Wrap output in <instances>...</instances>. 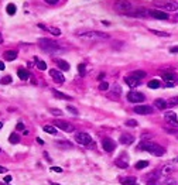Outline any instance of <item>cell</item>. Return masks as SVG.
Returning <instances> with one entry per match:
<instances>
[{
    "label": "cell",
    "instance_id": "1",
    "mask_svg": "<svg viewBox=\"0 0 178 185\" xmlns=\"http://www.w3.org/2000/svg\"><path fill=\"white\" fill-rule=\"evenodd\" d=\"M139 150H144V151H148L150 154L156 155V157H161L165 154V149L156 144V143H150V141H143L139 144Z\"/></svg>",
    "mask_w": 178,
    "mask_h": 185
},
{
    "label": "cell",
    "instance_id": "2",
    "mask_svg": "<svg viewBox=\"0 0 178 185\" xmlns=\"http://www.w3.org/2000/svg\"><path fill=\"white\" fill-rule=\"evenodd\" d=\"M76 35L85 40H108L110 35L102 31H95V30H78Z\"/></svg>",
    "mask_w": 178,
    "mask_h": 185
},
{
    "label": "cell",
    "instance_id": "3",
    "mask_svg": "<svg viewBox=\"0 0 178 185\" xmlns=\"http://www.w3.org/2000/svg\"><path fill=\"white\" fill-rule=\"evenodd\" d=\"M38 45H40L44 51H57V50H60L58 43H55V41H54V40H51V38H40V40H38Z\"/></svg>",
    "mask_w": 178,
    "mask_h": 185
},
{
    "label": "cell",
    "instance_id": "4",
    "mask_svg": "<svg viewBox=\"0 0 178 185\" xmlns=\"http://www.w3.org/2000/svg\"><path fill=\"white\" fill-rule=\"evenodd\" d=\"M114 10L119 11V13H123V14H129L130 11L133 10V6L127 0H117L114 3Z\"/></svg>",
    "mask_w": 178,
    "mask_h": 185
},
{
    "label": "cell",
    "instance_id": "5",
    "mask_svg": "<svg viewBox=\"0 0 178 185\" xmlns=\"http://www.w3.org/2000/svg\"><path fill=\"white\" fill-rule=\"evenodd\" d=\"M54 126H55V127H58V129H61L62 132H66V133H72V132H74V126H72L71 123L65 122V120H60V119H57V120L54 122Z\"/></svg>",
    "mask_w": 178,
    "mask_h": 185
},
{
    "label": "cell",
    "instance_id": "6",
    "mask_svg": "<svg viewBox=\"0 0 178 185\" xmlns=\"http://www.w3.org/2000/svg\"><path fill=\"white\" fill-rule=\"evenodd\" d=\"M146 96L141 93V92H130L127 93V101L131 102V103H141L144 102Z\"/></svg>",
    "mask_w": 178,
    "mask_h": 185
},
{
    "label": "cell",
    "instance_id": "7",
    "mask_svg": "<svg viewBox=\"0 0 178 185\" xmlns=\"http://www.w3.org/2000/svg\"><path fill=\"white\" fill-rule=\"evenodd\" d=\"M156 4L162 7V9H165L167 11H177L178 10V3L173 1V0L171 1H157Z\"/></svg>",
    "mask_w": 178,
    "mask_h": 185
},
{
    "label": "cell",
    "instance_id": "8",
    "mask_svg": "<svg viewBox=\"0 0 178 185\" xmlns=\"http://www.w3.org/2000/svg\"><path fill=\"white\" fill-rule=\"evenodd\" d=\"M75 138H76V143H79L82 146H88L92 141V137L88 134V133H78V134L75 136Z\"/></svg>",
    "mask_w": 178,
    "mask_h": 185
},
{
    "label": "cell",
    "instance_id": "9",
    "mask_svg": "<svg viewBox=\"0 0 178 185\" xmlns=\"http://www.w3.org/2000/svg\"><path fill=\"white\" fill-rule=\"evenodd\" d=\"M49 75H51V78L57 84H64L65 82V76L62 75V72L58 71V69H49Z\"/></svg>",
    "mask_w": 178,
    "mask_h": 185
},
{
    "label": "cell",
    "instance_id": "10",
    "mask_svg": "<svg viewBox=\"0 0 178 185\" xmlns=\"http://www.w3.org/2000/svg\"><path fill=\"white\" fill-rule=\"evenodd\" d=\"M148 14L151 17H154V18H157V20H168L170 16L165 13V11H161V10H156V9H153V10H148Z\"/></svg>",
    "mask_w": 178,
    "mask_h": 185
},
{
    "label": "cell",
    "instance_id": "11",
    "mask_svg": "<svg viewBox=\"0 0 178 185\" xmlns=\"http://www.w3.org/2000/svg\"><path fill=\"white\" fill-rule=\"evenodd\" d=\"M134 112L137 115H148V113H153V107L148 105H139L134 107Z\"/></svg>",
    "mask_w": 178,
    "mask_h": 185
},
{
    "label": "cell",
    "instance_id": "12",
    "mask_svg": "<svg viewBox=\"0 0 178 185\" xmlns=\"http://www.w3.org/2000/svg\"><path fill=\"white\" fill-rule=\"evenodd\" d=\"M102 147H103L105 151L112 153L114 150V141L112 138H103L102 140Z\"/></svg>",
    "mask_w": 178,
    "mask_h": 185
},
{
    "label": "cell",
    "instance_id": "13",
    "mask_svg": "<svg viewBox=\"0 0 178 185\" xmlns=\"http://www.w3.org/2000/svg\"><path fill=\"white\" fill-rule=\"evenodd\" d=\"M164 119H165L168 123H171L173 126L178 127V120H177V115H175V113H173V112H168V113H165V115H164Z\"/></svg>",
    "mask_w": 178,
    "mask_h": 185
},
{
    "label": "cell",
    "instance_id": "14",
    "mask_svg": "<svg viewBox=\"0 0 178 185\" xmlns=\"http://www.w3.org/2000/svg\"><path fill=\"white\" fill-rule=\"evenodd\" d=\"M125 82L129 85L130 88H136V86H139L140 85V79H137V78H134V76H126L125 78Z\"/></svg>",
    "mask_w": 178,
    "mask_h": 185
},
{
    "label": "cell",
    "instance_id": "15",
    "mask_svg": "<svg viewBox=\"0 0 178 185\" xmlns=\"http://www.w3.org/2000/svg\"><path fill=\"white\" fill-rule=\"evenodd\" d=\"M38 27L43 28V30H45V31H48V33H51L52 35H61V30L57 28V27H47L44 24H38Z\"/></svg>",
    "mask_w": 178,
    "mask_h": 185
},
{
    "label": "cell",
    "instance_id": "16",
    "mask_svg": "<svg viewBox=\"0 0 178 185\" xmlns=\"http://www.w3.org/2000/svg\"><path fill=\"white\" fill-rule=\"evenodd\" d=\"M134 141V137L129 133H123V134L120 136V143L122 144H131Z\"/></svg>",
    "mask_w": 178,
    "mask_h": 185
},
{
    "label": "cell",
    "instance_id": "17",
    "mask_svg": "<svg viewBox=\"0 0 178 185\" xmlns=\"http://www.w3.org/2000/svg\"><path fill=\"white\" fill-rule=\"evenodd\" d=\"M173 171H174V167H173L171 164H167V165H164V167L160 169V175H162V177H167V175H170Z\"/></svg>",
    "mask_w": 178,
    "mask_h": 185
},
{
    "label": "cell",
    "instance_id": "18",
    "mask_svg": "<svg viewBox=\"0 0 178 185\" xmlns=\"http://www.w3.org/2000/svg\"><path fill=\"white\" fill-rule=\"evenodd\" d=\"M16 58H17V51L9 50L4 52V59H7V61H14Z\"/></svg>",
    "mask_w": 178,
    "mask_h": 185
},
{
    "label": "cell",
    "instance_id": "19",
    "mask_svg": "<svg viewBox=\"0 0 178 185\" xmlns=\"http://www.w3.org/2000/svg\"><path fill=\"white\" fill-rule=\"evenodd\" d=\"M55 62H57V65L60 67L61 71H69V64L64 61V59H55Z\"/></svg>",
    "mask_w": 178,
    "mask_h": 185
},
{
    "label": "cell",
    "instance_id": "20",
    "mask_svg": "<svg viewBox=\"0 0 178 185\" xmlns=\"http://www.w3.org/2000/svg\"><path fill=\"white\" fill-rule=\"evenodd\" d=\"M154 105H156V107L160 109V110H164V109L168 106L167 102L164 101V99H156V101H154Z\"/></svg>",
    "mask_w": 178,
    "mask_h": 185
},
{
    "label": "cell",
    "instance_id": "21",
    "mask_svg": "<svg viewBox=\"0 0 178 185\" xmlns=\"http://www.w3.org/2000/svg\"><path fill=\"white\" fill-rule=\"evenodd\" d=\"M34 59H35V65H37L38 69H41V71H45V69H47V64H45L43 59H40V58H37V57H35Z\"/></svg>",
    "mask_w": 178,
    "mask_h": 185
},
{
    "label": "cell",
    "instance_id": "22",
    "mask_svg": "<svg viewBox=\"0 0 178 185\" xmlns=\"http://www.w3.org/2000/svg\"><path fill=\"white\" fill-rule=\"evenodd\" d=\"M120 182L123 185H136V178L134 177H127V178L120 180Z\"/></svg>",
    "mask_w": 178,
    "mask_h": 185
},
{
    "label": "cell",
    "instance_id": "23",
    "mask_svg": "<svg viewBox=\"0 0 178 185\" xmlns=\"http://www.w3.org/2000/svg\"><path fill=\"white\" fill-rule=\"evenodd\" d=\"M17 75H18V78H20V79H23V81H26V79L28 78V71H26V69H23V68H20V69L17 71Z\"/></svg>",
    "mask_w": 178,
    "mask_h": 185
},
{
    "label": "cell",
    "instance_id": "24",
    "mask_svg": "<svg viewBox=\"0 0 178 185\" xmlns=\"http://www.w3.org/2000/svg\"><path fill=\"white\" fill-rule=\"evenodd\" d=\"M55 144H57L58 147H61V149H72V147H74V144L69 143V141H57Z\"/></svg>",
    "mask_w": 178,
    "mask_h": 185
},
{
    "label": "cell",
    "instance_id": "25",
    "mask_svg": "<svg viewBox=\"0 0 178 185\" xmlns=\"http://www.w3.org/2000/svg\"><path fill=\"white\" fill-rule=\"evenodd\" d=\"M52 93H54L57 98H60V99H66V101H71V99H72L71 96H68V95H64L62 92H58V90H55V89H52Z\"/></svg>",
    "mask_w": 178,
    "mask_h": 185
},
{
    "label": "cell",
    "instance_id": "26",
    "mask_svg": "<svg viewBox=\"0 0 178 185\" xmlns=\"http://www.w3.org/2000/svg\"><path fill=\"white\" fill-rule=\"evenodd\" d=\"M43 130H44L45 133H49V134H55V133H57L55 126H49V124H45V126L43 127Z\"/></svg>",
    "mask_w": 178,
    "mask_h": 185
},
{
    "label": "cell",
    "instance_id": "27",
    "mask_svg": "<svg viewBox=\"0 0 178 185\" xmlns=\"http://www.w3.org/2000/svg\"><path fill=\"white\" fill-rule=\"evenodd\" d=\"M6 10H7V14H10V16H13V14H16L17 11V7L13 4V3H10V4H7V7H6Z\"/></svg>",
    "mask_w": 178,
    "mask_h": 185
},
{
    "label": "cell",
    "instance_id": "28",
    "mask_svg": "<svg viewBox=\"0 0 178 185\" xmlns=\"http://www.w3.org/2000/svg\"><path fill=\"white\" fill-rule=\"evenodd\" d=\"M162 79H164L167 84H170V82H173V79H174V74L165 72V74H162Z\"/></svg>",
    "mask_w": 178,
    "mask_h": 185
},
{
    "label": "cell",
    "instance_id": "29",
    "mask_svg": "<svg viewBox=\"0 0 178 185\" xmlns=\"http://www.w3.org/2000/svg\"><path fill=\"white\" fill-rule=\"evenodd\" d=\"M148 88H150V89H157V88H160V81H158V79H151V81L148 82Z\"/></svg>",
    "mask_w": 178,
    "mask_h": 185
},
{
    "label": "cell",
    "instance_id": "30",
    "mask_svg": "<svg viewBox=\"0 0 178 185\" xmlns=\"http://www.w3.org/2000/svg\"><path fill=\"white\" fill-rule=\"evenodd\" d=\"M131 76H134V78H137V79H143V78L146 76V72H144V71H134V72L131 74Z\"/></svg>",
    "mask_w": 178,
    "mask_h": 185
},
{
    "label": "cell",
    "instance_id": "31",
    "mask_svg": "<svg viewBox=\"0 0 178 185\" xmlns=\"http://www.w3.org/2000/svg\"><path fill=\"white\" fill-rule=\"evenodd\" d=\"M114 164H116L119 168H127V167H129V164H127L126 161H123V160H119V158L114 161Z\"/></svg>",
    "mask_w": 178,
    "mask_h": 185
},
{
    "label": "cell",
    "instance_id": "32",
    "mask_svg": "<svg viewBox=\"0 0 178 185\" xmlns=\"http://www.w3.org/2000/svg\"><path fill=\"white\" fill-rule=\"evenodd\" d=\"M9 141H10L12 144H16V143H18V141H20V137H18L16 133H12V134H10V137H9Z\"/></svg>",
    "mask_w": 178,
    "mask_h": 185
},
{
    "label": "cell",
    "instance_id": "33",
    "mask_svg": "<svg viewBox=\"0 0 178 185\" xmlns=\"http://www.w3.org/2000/svg\"><path fill=\"white\" fill-rule=\"evenodd\" d=\"M147 165H148V161L143 160V161H139V163L136 164V168L137 169H143V168H146Z\"/></svg>",
    "mask_w": 178,
    "mask_h": 185
},
{
    "label": "cell",
    "instance_id": "34",
    "mask_svg": "<svg viewBox=\"0 0 178 185\" xmlns=\"http://www.w3.org/2000/svg\"><path fill=\"white\" fill-rule=\"evenodd\" d=\"M154 35H158V37H170V34L165 33V31H158V30H150Z\"/></svg>",
    "mask_w": 178,
    "mask_h": 185
},
{
    "label": "cell",
    "instance_id": "35",
    "mask_svg": "<svg viewBox=\"0 0 178 185\" xmlns=\"http://www.w3.org/2000/svg\"><path fill=\"white\" fill-rule=\"evenodd\" d=\"M167 105H168V106H178V96H175V98H171L170 101L167 102Z\"/></svg>",
    "mask_w": 178,
    "mask_h": 185
},
{
    "label": "cell",
    "instance_id": "36",
    "mask_svg": "<svg viewBox=\"0 0 178 185\" xmlns=\"http://www.w3.org/2000/svg\"><path fill=\"white\" fill-rule=\"evenodd\" d=\"M66 109H68V112H71V113H72V115H75V116H78V113H79V112H78V109H75V107H74V106H71V105H68V106H66Z\"/></svg>",
    "mask_w": 178,
    "mask_h": 185
},
{
    "label": "cell",
    "instance_id": "37",
    "mask_svg": "<svg viewBox=\"0 0 178 185\" xmlns=\"http://www.w3.org/2000/svg\"><path fill=\"white\" fill-rule=\"evenodd\" d=\"M160 185H177V181L175 180H173V178H168V180H165L162 184Z\"/></svg>",
    "mask_w": 178,
    "mask_h": 185
},
{
    "label": "cell",
    "instance_id": "38",
    "mask_svg": "<svg viewBox=\"0 0 178 185\" xmlns=\"http://www.w3.org/2000/svg\"><path fill=\"white\" fill-rule=\"evenodd\" d=\"M108 88H109V84H108V82H100V84H99V89H100V90H106Z\"/></svg>",
    "mask_w": 178,
    "mask_h": 185
},
{
    "label": "cell",
    "instance_id": "39",
    "mask_svg": "<svg viewBox=\"0 0 178 185\" xmlns=\"http://www.w3.org/2000/svg\"><path fill=\"white\" fill-rule=\"evenodd\" d=\"M78 71H79V75H85V72H86V71H85V65H83V64H79V65H78Z\"/></svg>",
    "mask_w": 178,
    "mask_h": 185
},
{
    "label": "cell",
    "instance_id": "40",
    "mask_svg": "<svg viewBox=\"0 0 178 185\" xmlns=\"http://www.w3.org/2000/svg\"><path fill=\"white\" fill-rule=\"evenodd\" d=\"M126 126H133V127H136V126H137V122H136V120H131V119H130V120H126Z\"/></svg>",
    "mask_w": 178,
    "mask_h": 185
},
{
    "label": "cell",
    "instance_id": "41",
    "mask_svg": "<svg viewBox=\"0 0 178 185\" xmlns=\"http://www.w3.org/2000/svg\"><path fill=\"white\" fill-rule=\"evenodd\" d=\"M51 113H52V115H55V116H62V112H61V110H58V109H51Z\"/></svg>",
    "mask_w": 178,
    "mask_h": 185
},
{
    "label": "cell",
    "instance_id": "42",
    "mask_svg": "<svg viewBox=\"0 0 178 185\" xmlns=\"http://www.w3.org/2000/svg\"><path fill=\"white\" fill-rule=\"evenodd\" d=\"M1 82H3L4 85H6V84H10V82H12V76H4V78L1 79Z\"/></svg>",
    "mask_w": 178,
    "mask_h": 185
},
{
    "label": "cell",
    "instance_id": "43",
    "mask_svg": "<svg viewBox=\"0 0 178 185\" xmlns=\"http://www.w3.org/2000/svg\"><path fill=\"white\" fill-rule=\"evenodd\" d=\"M17 130H21V132H23V130H26V129H24V124H23V123H21V122H18V123H17Z\"/></svg>",
    "mask_w": 178,
    "mask_h": 185
},
{
    "label": "cell",
    "instance_id": "44",
    "mask_svg": "<svg viewBox=\"0 0 178 185\" xmlns=\"http://www.w3.org/2000/svg\"><path fill=\"white\" fill-rule=\"evenodd\" d=\"M147 185H157V180H147Z\"/></svg>",
    "mask_w": 178,
    "mask_h": 185
},
{
    "label": "cell",
    "instance_id": "45",
    "mask_svg": "<svg viewBox=\"0 0 178 185\" xmlns=\"http://www.w3.org/2000/svg\"><path fill=\"white\" fill-rule=\"evenodd\" d=\"M51 171H54V172H62V168H60V167H51Z\"/></svg>",
    "mask_w": 178,
    "mask_h": 185
},
{
    "label": "cell",
    "instance_id": "46",
    "mask_svg": "<svg viewBox=\"0 0 178 185\" xmlns=\"http://www.w3.org/2000/svg\"><path fill=\"white\" fill-rule=\"evenodd\" d=\"M170 52L177 54V52H178V45H175V47H171V48H170Z\"/></svg>",
    "mask_w": 178,
    "mask_h": 185
},
{
    "label": "cell",
    "instance_id": "47",
    "mask_svg": "<svg viewBox=\"0 0 178 185\" xmlns=\"http://www.w3.org/2000/svg\"><path fill=\"white\" fill-rule=\"evenodd\" d=\"M10 181H12V177L10 175H6L4 177V182H10Z\"/></svg>",
    "mask_w": 178,
    "mask_h": 185
},
{
    "label": "cell",
    "instance_id": "48",
    "mask_svg": "<svg viewBox=\"0 0 178 185\" xmlns=\"http://www.w3.org/2000/svg\"><path fill=\"white\" fill-rule=\"evenodd\" d=\"M4 172H7V168H6V167H1V165H0V174H4Z\"/></svg>",
    "mask_w": 178,
    "mask_h": 185
},
{
    "label": "cell",
    "instance_id": "49",
    "mask_svg": "<svg viewBox=\"0 0 178 185\" xmlns=\"http://www.w3.org/2000/svg\"><path fill=\"white\" fill-rule=\"evenodd\" d=\"M47 3H49V4H54V3H58V0H45Z\"/></svg>",
    "mask_w": 178,
    "mask_h": 185
},
{
    "label": "cell",
    "instance_id": "50",
    "mask_svg": "<svg viewBox=\"0 0 178 185\" xmlns=\"http://www.w3.org/2000/svg\"><path fill=\"white\" fill-rule=\"evenodd\" d=\"M3 69H4V64L0 61V71H3Z\"/></svg>",
    "mask_w": 178,
    "mask_h": 185
},
{
    "label": "cell",
    "instance_id": "51",
    "mask_svg": "<svg viewBox=\"0 0 178 185\" xmlns=\"http://www.w3.org/2000/svg\"><path fill=\"white\" fill-rule=\"evenodd\" d=\"M3 43V37H1V33H0V44Z\"/></svg>",
    "mask_w": 178,
    "mask_h": 185
},
{
    "label": "cell",
    "instance_id": "52",
    "mask_svg": "<svg viewBox=\"0 0 178 185\" xmlns=\"http://www.w3.org/2000/svg\"><path fill=\"white\" fill-rule=\"evenodd\" d=\"M51 185H60V184H55V182H51Z\"/></svg>",
    "mask_w": 178,
    "mask_h": 185
},
{
    "label": "cell",
    "instance_id": "53",
    "mask_svg": "<svg viewBox=\"0 0 178 185\" xmlns=\"http://www.w3.org/2000/svg\"><path fill=\"white\" fill-rule=\"evenodd\" d=\"M174 161H175V163H178V157H177V158H175V160H174Z\"/></svg>",
    "mask_w": 178,
    "mask_h": 185
},
{
    "label": "cell",
    "instance_id": "54",
    "mask_svg": "<svg viewBox=\"0 0 178 185\" xmlns=\"http://www.w3.org/2000/svg\"><path fill=\"white\" fill-rule=\"evenodd\" d=\"M1 127H3V123H0V129H1Z\"/></svg>",
    "mask_w": 178,
    "mask_h": 185
},
{
    "label": "cell",
    "instance_id": "55",
    "mask_svg": "<svg viewBox=\"0 0 178 185\" xmlns=\"http://www.w3.org/2000/svg\"><path fill=\"white\" fill-rule=\"evenodd\" d=\"M0 153H1V149H0Z\"/></svg>",
    "mask_w": 178,
    "mask_h": 185
}]
</instances>
